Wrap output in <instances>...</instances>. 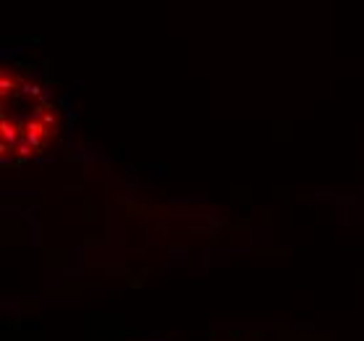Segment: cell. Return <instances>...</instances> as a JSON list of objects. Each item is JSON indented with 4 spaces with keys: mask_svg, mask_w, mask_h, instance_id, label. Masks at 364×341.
I'll list each match as a JSON object with an SVG mask.
<instances>
[{
    "mask_svg": "<svg viewBox=\"0 0 364 341\" xmlns=\"http://www.w3.org/2000/svg\"><path fill=\"white\" fill-rule=\"evenodd\" d=\"M60 113L45 87L24 68L6 63L0 71V158L26 163L58 140Z\"/></svg>",
    "mask_w": 364,
    "mask_h": 341,
    "instance_id": "6da1fadb",
    "label": "cell"
}]
</instances>
